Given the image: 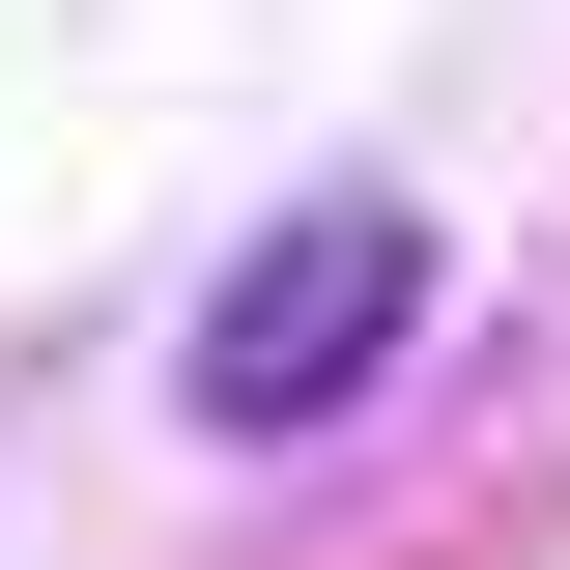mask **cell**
Listing matches in <instances>:
<instances>
[{
  "label": "cell",
  "mask_w": 570,
  "mask_h": 570,
  "mask_svg": "<svg viewBox=\"0 0 570 570\" xmlns=\"http://www.w3.org/2000/svg\"><path fill=\"white\" fill-rule=\"evenodd\" d=\"M400 314H428V228L371 200H285L257 257H228V314H200V428H343L371 371H400Z\"/></svg>",
  "instance_id": "cell-1"
}]
</instances>
